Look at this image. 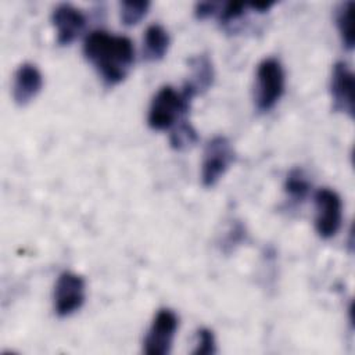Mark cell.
I'll list each match as a JSON object with an SVG mask.
<instances>
[{"mask_svg": "<svg viewBox=\"0 0 355 355\" xmlns=\"http://www.w3.org/2000/svg\"><path fill=\"white\" fill-rule=\"evenodd\" d=\"M150 8L148 1H122L119 3L121 21L126 26H133L139 24L147 14Z\"/></svg>", "mask_w": 355, "mask_h": 355, "instance_id": "obj_16", "label": "cell"}, {"mask_svg": "<svg viewBox=\"0 0 355 355\" xmlns=\"http://www.w3.org/2000/svg\"><path fill=\"white\" fill-rule=\"evenodd\" d=\"M53 25L57 31V43L60 46L71 44L85 29V14L69 3L58 4L51 14Z\"/></svg>", "mask_w": 355, "mask_h": 355, "instance_id": "obj_9", "label": "cell"}, {"mask_svg": "<svg viewBox=\"0 0 355 355\" xmlns=\"http://www.w3.org/2000/svg\"><path fill=\"white\" fill-rule=\"evenodd\" d=\"M284 69L277 58L268 57L258 64L255 75V105L259 112L270 111L284 93Z\"/></svg>", "mask_w": 355, "mask_h": 355, "instance_id": "obj_3", "label": "cell"}, {"mask_svg": "<svg viewBox=\"0 0 355 355\" xmlns=\"http://www.w3.org/2000/svg\"><path fill=\"white\" fill-rule=\"evenodd\" d=\"M330 93L333 108L337 112L354 118V75L344 61H338L333 65Z\"/></svg>", "mask_w": 355, "mask_h": 355, "instance_id": "obj_8", "label": "cell"}, {"mask_svg": "<svg viewBox=\"0 0 355 355\" xmlns=\"http://www.w3.org/2000/svg\"><path fill=\"white\" fill-rule=\"evenodd\" d=\"M86 298V284L80 275L62 272L54 286V311L65 318L82 308Z\"/></svg>", "mask_w": 355, "mask_h": 355, "instance_id": "obj_7", "label": "cell"}, {"mask_svg": "<svg viewBox=\"0 0 355 355\" xmlns=\"http://www.w3.org/2000/svg\"><path fill=\"white\" fill-rule=\"evenodd\" d=\"M219 11V4L214 1H201L194 6V14L198 19H205Z\"/></svg>", "mask_w": 355, "mask_h": 355, "instance_id": "obj_19", "label": "cell"}, {"mask_svg": "<svg viewBox=\"0 0 355 355\" xmlns=\"http://www.w3.org/2000/svg\"><path fill=\"white\" fill-rule=\"evenodd\" d=\"M190 105L191 100L184 97L182 92L175 90L172 86H162L151 100L147 123L154 130L173 128L179 118L189 112Z\"/></svg>", "mask_w": 355, "mask_h": 355, "instance_id": "obj_2", "label": "cell"}, {"mask_svg": "<svg viewBox=\"0 0 355 355\" xmlns=\"http://www.w3.org/2000/svg\"><path fill=\"white\" fill-rule=\"evenodd\" d=\"M83 54L108 86L121 83L135 61V47L129 37L100 29L85 37Z\"/></svg>", "mask_w": 355, "mask_h": 355, "instance_id": "obj_1", "label": "cell"}, {"mask_svg": "<svg viewBox=\"0 0 355 355\" xmlns=\"http://www.w3.org/2000/svg\"><path fill=\"white\" fill-rule=\"evenodd\" d=\"M311 190V182L301 168H294L288 172L284 182L286 194L295 202H301L306 198Z\"/></svg>", "mask_w": 355, "mask_h": 355, "instance_id": "obj_14", "label": "cell"}, {"mask_svg": "<svg viewBox=\"0 0 355 355\" xmlns=\"http://www.w3.org/2000/svg\"><path fill=\"white\" fill-rule=\"evenodd\" d=\"M216 352L215 337L209 329H200L197 331V347L193 351L194 355H212Z\"/></svg>", "mask_w": 355, "mask_h": 355, "instance_id": "obj_18", "label": "cell"}, {"mask_svg": "<svg viewBox=\"0 0 355 355\" xmlns=\"http://www.w3.org/2000/svg\"><path fill=\"white\" fill-rule=\"evenodd\" d=\"M236 154L232 143L225 136L212 137L205 148L201 164V183L204 187H212L229 169Z\"/></svg>", "mask_w": 355, "mask_h": 355, "instance_id": "obj_4", "label": "cell"}, {"mask_svg": "<svg viewBox=\"0 0 355 355\" xmlns=\"http://www.w3.org/2000/svg\"><path fill=\"white\" fill-rule=\"evenodd\" d=\"M273 4H275V3H266V1H263V3H252V4H248V7H251L252 10H257L258 12H265V11H268Z\"/></svg>", "mask_w": 355, "mask_h": 355, "instance_id": "obj_20", "label": "cell"}, {"mask_svg": "<svg viewBox=\"0 0 355 355\" xmlns=\"http://www.w3.org/2000/svg\"><path fill=\"white\" fill-rule=\"evenodd\" d=\"M179 326L178 315L169 309L162 308L154 316L151 326L143 343V351L147 355H166L171 352L172 343Z\"/></svg>", "mask_w": 355, "mask_h": 355, "instance_id": "obj_6", "label": "cell"}, {"mask_svg": "<svg viewBox=\"0 0 355 355\" xmlns=\"http://www.w3.org/2000/svg\"><path fill=\"white\" fill-rule=\"evenodd\" d=\"M42 87L43 76L35 64L24 62L17 68L12 82V97L18 105L24 107L31 103Z\"/></svg>", "mask_w": 355, "mask_h": 355, "instance_id": "obj_10", "label": "cell"}, {"mask_svg": "<svg viewBox=\"0 0 355 355\" xmlns=\"http://www.w3.org/2000/svg\"><path fill=\"white\" fill-rule=\"evenodd\" d=\"M352 1H344L337 7L336 11V24L343 42V46L347 50L354 49V28H352Z\"/></svg>", "mask_w": 355, "mask_h": 355, "instance_id": "obj_13", "label": "cell"}, {"mask_svg": "<svg viewBox=\"0 0 355 355\" xmlns=\"http://www.w3.org/2000/svg\"><path fill=\"white\" fill-rule=\"evenodd\" d=\"M169 47V35L159 24L147 26L143 39V57L147 61H159Z\"/></svg>", "mask_w": 355, "mask_h": 355, "instance_id": "obj_12", "label": "cell"}, {"mask_svg": "<svg viewBox=\"0 0 355 355\" xmlns=\"http://www.w3.org/2000/svg\"><path fill=\"white\" fill-rule=\"evenodd\" d=\"M313 200L316 233L324 240L334 237L343 222V201L340 196L329 187H322L315 193Z\"/></svg>", "mask_w": 355, "mask_h": 355, "instance_id": "obj_5", "label": "cell"}, {"mask_svg": "<svg viewBox=\"0 0 355 355\" xmlns=\"http://www.w3.org/2000/svg\"><path fill=\"white\" fill-rule=\"evenodd\" d=\"M197 140H198L197 130L186 119H182L178 123H175V126L169 135L171 147L178 151H183V150L194 146L197 143Z\"/></svg>", "mask_w": 355, "mask_h": 355, "instance_id": "obj_15", "label": "cell"}, {"mask_svg": "<svg viewBox=\"0 0 355 355\" xmlns=\"http://www.w3.org/2000/svg\"><path fill=\"white\" fill-rule=\"evenodd\" d=\"M248 7V4L244 3H237V1H230V3H225L222 4V7L219 8V21L222 25H229L233 21H237L239 18H241L245 12V8Z\"/></svg>", "mask_w": 355, "mask_h": 355, "instance_id": "obj_17", "label": "cell"}, {"mask_svg": "<svg viewBox=\"0 0 355 355\" xmlns=\"http://www.w3.org/2000/svg\"><path fill=\"white\" fill-rule=\"evenodd\" d=\"M191 73L182 87V94L193 101L197 94L207 92L214 82V67L207 54H198L189 60Z\"/></svg>", "mask_w": 355, "mask_h": 355, "instance_id": "obj_11", "label": "cell"}]
</instances>
